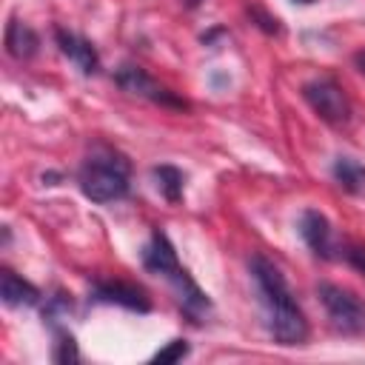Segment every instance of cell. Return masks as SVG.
<instances>
[{"label":"cell","instance_id":"6da1fadb","mask_svg":"<svg viewBox=\"0 0 365 365\" xmlns=\"http://www.w3.org/2000/svg\"><path fill=\"white\" fill-rule=\"evenodd\" d=\"M251 277H254V285H257V294L262 302L268 334L279 345H302L308 336V322H305V314L297 305L282 271L271 259L257 254L251 259Z\"/></svg>","mask_w":365,"mask_h":365},{"label":"cell","instance_id":"7a4b0ae2","mask_svg":"<svg viewBox=\"0 0 365 365\" xmlns=\"http://www.w3.org/2000/svg\"><path fill=\"white\" fill-rule=\"evenodd\" d=\"M128 177H131V165L128 160L108 148V145H97L80 165L77 182L83 188V194L94 202H114L123 200L128 194Z\"/></svg>","mask_w":365,"mask_h":365},{"label":"cell","instance_id":"3957f363","mask_svg":"<svg viewBox=\"0 0 365 365\" xmlns=\"http://www.w3.org/2000/svg\"><path fill=\"white\" fill-rule=\"evenodd\" d=\"M317 294H319V299L328 311V319L336 331L356 334V331L365 328V302L356 294H351L348 288L331 285V282H319Z\"/></svg>","mask_w":365,"mask_h":365},{"label":"cell","instance_id":"277c9868","mask_svg":"<svg viewBox=\"0 0 365 365\" xmlns=\"http://www.w3.org/2000/svg\"><path fill=\"white\" fill-rule=\"evenodd\" d=\"M302 97L305 103L331 125H345L351 120V103H348V94L342 91V86L331 77H317V80H308L302 86Z\"/></svg>","mask_w":365,"mask_h":365},{"label":"cell","instance_id":"5b68a950","mask_svg":"<svg viewBox=\"0 0 365 365\" xmlns=\"http://www.w3.org/2000/svg\"><path fill=\"white\" fill-rule=\"evenodd\" d=\"M114 80H117V86L123 88V91H128V94H137V97H145V100H151V103H157V106H165V108H188V103L185 100H180L174 91H168L165 86H160L151 74H145L140 66H120L117 68V74H114Z\"/></svg>","mask_w":365,"mask_h":365},{"label":"cell","instance_id":"8992f818","mask_svg":"<svg viewBox=\"0 0 365 365\" xmlns=\"http://www.w3.org/2000/svg\"><path fill=\"white\" fill-rule=\"evenodd\" d=\"M165 279H168L171 288H174V299H177L180 311H182L191 322H202L205 314L211 311V299H208V294L200 291V285L188 277V271H185L182 265H180L177 271H171Z\"/></svg>","mask_w":365,"mask_h":365},{"label":"cell","instance_id":"52a82bcc","mask_svg":"<svg viewBox=\"0 0 365 365\" xmlns=\"http://www.w3.org/2000/svg\"><path fill=\"white\" fill-rule=\"evenodd\" d=\"M299 234L317 257H322V259L334 257V231H331V222L325 220V214H319L317 208H305L299 217Z\"/></svg>","mask_w":365,"mask_h":365},{"label":"cell","instance_id":"ba28073f","mask_svg":"<svg viewBox=\"0 0 365 365\" xmlns=\"http://www.w3.org/2000/svg\"><path fill=\"white\" fill-rule=\"evenodd\" d=\"M54 40H57V48L83 71V74H97V68H100V54H97V48L86 40V37H80V34H74V31H68V29H54Z\"/></svg>","mask_w":365,"mask_h":365},{"label":"cell","instance_id":"9c48e42d","mask_svg":"<svg viewBox=\"0 0 365 365\" xmlns=\"http://www.w3.org/2000/svg\"><path fill=\"white\" fill-rule=\"evenodd\" d=\"M91 299H97V302H111V305H123V308H128V311H140V314H145L148 308H151V302H148V297L137 288V285H131V282H120V279H106V282H97L94 285V291H91Z\"/></svg>","mask_w":365,"mask_h":365},{"label":"cell","instance_id":"30bf717a","mask_svg":"<svg viewBox=\"0 0 365 365\" xmlns=\"http://www.w3.org/2000/svg\"><path fill=\"white\" fill-rule=\"evenodd\" d=\"M143 268L148 274H157V277H168L171 271L180 268L177 251H174L171 240L163 231H154L151 240H148V245L143 248Z\"/></svg>","mask_w":365,"mask_h":365},{"label":"cell","instance_id":"8fae6325","mask_svg":"<svg viewBox=\"0 0 365 365\" xmlns=\"http://www.w3.org/2000/svg\"><path fill=\"white\" fill-rule=\"evenodd\" d=\"M37 46H40L37 31L31 26H26L23 20L11 17L9 26H6V48H9V54L17 57V60H29V57L37 54Z\"/></svg>","mask_w":365,"mask_h":365},{"label":"cell","instance_id":"7c38bea8","mask_svg":"<svg viewBox=\"0 0 365 365\" xmlns=\"http://www.w3.org/2000/svg\"><path fill=\"white\" fill-rule=\"evenodd\" d=\"M0 294H3V302L11 305V308L14 305H37L40 302V291L29 279L17 277L11 268L0 271Z\"/></svg>","mask_w":365,"mask_h":365},{"label":"cell","instance_id":"4fadbf2b","mask_svg":"<svg viewBox=\"0 0 365 365\" xmlns=\"http://www.w3.org/2000/svg\"><path fill=\"white\" fill-rule=\"evenodd\" d=\"M331 174L339 182V188H345L348 194H362L365 191V165L356 163L354 157H336Z\"/></svg>","mask_w":365,"mask_h":365},{"label":"cell","instance_id":"5bb4252c","mask_svg":"<svg viewBox=\"0 0 365 365\" xmlns=\"http://www.w3.org/2000/svg\"><path fill=\"white\" fill-rule=\"evenodd\" d=\"M151 174L157 180V191L168 202H180V197H182V171L174 168V165H157Z\"/></svg>","mask_w":365,"mask_h":365},{"label":"cell","instance_id":"9a60e30c","mask_svg":"<svg viewBox=\"0 0 365 365\" xmlns=\"http://www.w3.org/2000/svg\"><path fill=\"white\" fill-rule=\"evenodd\" d=\"M182 356H188V342H185V339H171L165 348H160V351L151 356V362L165 365V362H177V359H182Z\"/></svg>","mask_w":365,"mask_h":365},{"label":"cell","instance_id":"2e32d148","mask_svg":"<svg viewBox=\"0 0 365 365\" xmlns=\"http://www.w3.org/2000/svg\"><path fill=\"white\" fill-rule=\"evenodd\" d=\"M54 359H57V362H77V359H80V354H77V342H74V336H71V334H66V331H60V334H57Z\"/></svg>","mask_w":365,"mask_h":365},{"label":"cell","instance_id":"e0dca14e","mask_svg":"<svg viewBox=\"0 0 365 365\" xmlns=\"http://www.w3.org/2000/svg\"><path fill=\"white\" fill-rule=\"evenodd\" d=\"M342 257L348 259V265H354V268L365 277V245H359V242H348V245L342 248Z\"/></svg>","mask_w":365,"mask_h":365},{"label":"cell","instance_id":"ac0fdd59","mask_svg":"<svg viewBox=\"0 0 365 365\" xmlns=\"http://www.w3.org/2000/svg\"><path fill=\"white\" fill-rule=\"evenodd\" d=\"M251 14L259 20V26H262L265 31H271V34H277V31H279V20H277V17H268V14H262L259 9H254Z\"/></svg>","mask_w":365,"mask_h":365},{"label":"cell","instance_id":"d6986e66","mask_svg":"<svg viewBox=\"0 0 365 365\" xmlns=\"http://www.w3.org/2000/svg\"><path fill=\"white\" fill-rule=\"evenodd\" d=\"M354 66H356V68H359V71H362V74H365V48H362V51H356V54H354Z\"/></svg>","mask_w":365,"mask_h":365},{"label":"cell","instance_id":"ffe728a7","mask_svg":"<svg viewBox=\"0 0 365 365\" xmlns=\"http://www.w3.org/2000/svg\"><path fill=\"white\" fill-rule=\"evenodd\" d=\"M294 3H299V6H308V3H314V0H294Z\"/></svg>","mask_w":365,"mask_h":365},{"label":"cell","instance_id":"44dd1931","mask_svg":"<svg viewBox=\"0 0 365 365\" xmlns=\"http://www.w3.org/2000/svg\"><path fill=\"white\" fill-rule=\"evenodd\" d=\"M197 3H202V0H185V6H197Z\"/></svg>","mask_w":365,"mask_h":365}]
</instances>
